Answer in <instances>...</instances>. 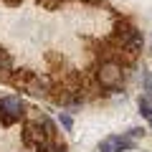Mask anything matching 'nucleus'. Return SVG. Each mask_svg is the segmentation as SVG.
I'll use <instances>...</instances> for the list:
<instances>
[{"label":"nucleus","mask_w":152,"mask_h":152,"mask_svg":"<svg viewBox=\"0 0 152 152\" xmlns=\"http://www.w3.org/2000/svg\"><path fill=\"white\" fill-rule=\"evenodd\" d=\"M10 74H13V56L10 51L0 48V81H8Z\"/></svg>","instance_id":"4"},{"label":"nucleus","mask_w":152,"mask_h":152,"mask_svg":"<svg viewBox=\"0 0 152 152\" xmlns=\"http://www.w3.org/2000/svg\"><path fill=\"white\" fill-rule=\"evenodd\" d=\"M36 152H66L64 145H56V140H46L36 147Z\"/></svg>","instance_id":"6"},{"label":"nucleus","mask_w":152,"mask_h":152,"mask_svg":"<svg viewBox=\"0 0 152 152\" xmlns=\"http://www.w3.org/2000/svg\"><path fill=\"white\" fill-rule=\"evenodd\" d=\"M23 117H26V104L20 96H15V94L0 96V124L3 127H13Z\"/></svg>","instance_id":"2"},{"label":"nucleus","mask_w":152,"mask_h":152,"mask_svg":"<svg viewBox=\"0 0 152 152\" xmlns=\"http://www.w3.org/2000/svg\"><path fill=\"white\" fill-rule=\"evenodd\" d=\"M147 122H150V129H152V117H150V119H147Z\"/></svg>","instance_id":"14"},{"label":"nucleus","mask_w":152,"mask_h":152,"mask_svg":"<svg viewBox=\"0 0 152 152\" xmlns=\"http://www.w3.org/2000/svg\"><path fill=\"white\" fill-rule=\"evenodd\" d=\"M81 3H86V5H99L102 0H81Z\"/></svg>","instance_id":"13"},{"label":"nucleus","mask_w":152,"mask_h":152,"mask_svg":"<svg viewBox=\"0 0 152 152\" xmlns=\"http://www.w3.org/2000/svg\"><path fill=\"white\" fill-rule=\"evenodd\" d=\"M137 107H140V114L145 117V119H150L152 117V102L147 96H140V102H137Z\"/></svg>","instance_id":"8"},{"label":"nucleus","mask_w":152,"mask_h":152,"mask_svg":"<svg viewBox=\"0 0 152 152\" xmlns=\"http://www.w3.org/2000/svg\"><path fill=\"white\" fill-rule=\"evenodd\" d=\"M3 3H5V5H10V8H15V5H20L23 0H3Z\"/></svg>","instance_id":"12"},{"label":"nucleus","mask_w":152,"mask_h":152,"mask_svg":"<svg viewBox=\"0 0 152 152\" xmlns=\"http://www.w3.org/2000/svg\"><path fill=\"white\" fill-rule=\"evenodd\" d=\"M94 79L104 91H117L122 86V79H124V66L114 58H104L94 69Z\"/></svg>","instance_id":"1"},{"label":"nucleus","mask_w":152,"mask_h":152,"mask_svg":"<svg viewBox=\"0 0 152 152\" xmlns=\"http://www.w3.org/2000/svg\"><path fill=\"white\" fill-rule=\"evenodd\" d=\"M36 122H38V127L43 129V134L48 137V140H56V134H58V132H56V124L48 119V117H46V114H38Z\"/></svg>","instance_id":"5"},{"label":"nucleus","mask_w":152,"mask_h":152,"mask_svg":"<svg viewBox=\"0 0 152 152\" xmlns=\"http://www.w3.org/2000/svg\"><path fill=\"white\" fill-rule=\"evenodd\" d=\"M38 3H43L46 8H58L61 3H66V0H38Z\"/></svg>","instance_id":"10"},{"label":"nucleus","mask_w":152,"mask_h":152,"mask_svg":"<svg viewBox=\"0 0 152 152\" xmlns=\"http://www.w3.org/2000/svg\"><path fill=\"white\" fill-rule=\"evenodd\" d=\"M46 140H48V137H46L43 129L38 127V122H26V124H23V142H26L28 147H38Z\"/></svg>","instance_id":"3"},{"label":"nucleus","mask_w":152,"mask_h":152,"mask_svg":"<svg viewBox=\"0 0 152 152\" xmlns=\"http://www.w3.org/2000/svg\"><path fill=\"white\" fill-rule=\"evenodd\" d=\"M99 152H119V137H107V140H102Z\"/></svg>","instance_id":"7"},{"label":"nucleus","mask_w":152,"mask_h":152,"mask_svg":"<svg viewBox=\"0 0 152 152\" xmlns=\"http://www.w3.org/2000/svg\"><path fill=\"white\" fill-rule=\"evenodd\" d=\"M140 134H145V129H142V127H132V129L127 132V137H132V140H134V137H140Z\"/></svg>","instance_id":"11"},{"label":"nucleus","mask_w":152,"mask_h":152,"mask_svg":"<svg viewBox=\"0 0 152 152\" xmlns=\"http://www.w3.org/2000/svg\"><path fill=\"white\" fill-rule=\"evenodd\" d=\"M58 122H61V127H64L66 132L74 129V119H71V114H69V112H58Z\"/></svg>","instance_id":"9"}]
</instances>
